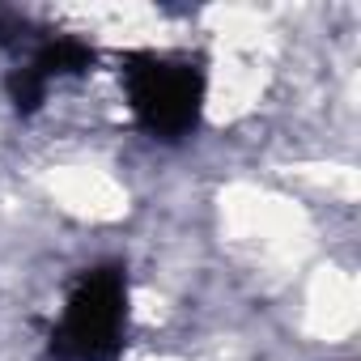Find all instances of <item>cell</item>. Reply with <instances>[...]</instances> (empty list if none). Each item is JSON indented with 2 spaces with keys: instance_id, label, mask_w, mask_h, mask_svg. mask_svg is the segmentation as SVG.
Wrapping results in <instances>:
<instances>
[{
  "instance_id": "obj_2",
  "label": "cell",
  "mask_w": 361,
  "mask_h": 361,
  "mask_svg": "<svg viewBox=\"0 0 361 361\" xmlns=\"http://www.w3.org/2000/svg\"><path fill=\"white\" fill-rule=\"evenodd\" d=\"M128 331V272L102 264L81 272L60 323L51 327V357L60 361H115Z\"/></svg>"
},
{
  "instance_id": "obj_3",
  "label": "cell",
  "mask_w": 361,
  "mask_h": 361,
  "mask_svg": "<svg viewBox=\"0 0 361 361\" xmlns=\"http://www.w3.org/2000/svg\"><path fill=\"white\" fill-rule=\"evenodd\" d=\"M39 81H56V77H77V73H90L94 68V47L90 43H81V39H73V35H60V39H47L39 51H35V60L26 64Z\"/></svg>"
},
{
  "instance_id": "obj_1",
  "label": "cell",
  "mask_w": 361,
  "mask_h": 361,
  "mask_svg": "<svg viewBox=\"0 0 361 361\" xmlns=\"http://www.w3.org/2000/svg\"><path fill=\"white\" fill-rule=\"evenodd\" d=\"M128 106L153 140H183L196 132L204 111V73L192 60H170L153 51H132L119 64Z\"/></svg>"
}]
</instances>
